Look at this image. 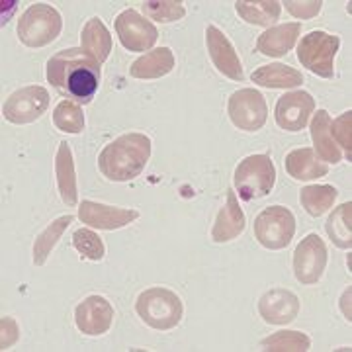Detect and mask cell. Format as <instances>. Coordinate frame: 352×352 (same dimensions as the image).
<instances>
[{
    "instance_id": "8",
    "label": "cell",
    "mask_w": 352,
    "mask_h": 352,
    "mask_svg": "<svg viewBox=\"0 0 352 352\" xmlns=\"http://www.w3.org/2000/svg\"><path fill=\"white\" fill-rule=\"evenodd\" d=\"M50 108V92L43 87H24L12 92L4 106L2 116L6 122L24 126L39 120Z\"/></svg>"
},
{
    "instance_id": "33",
    "label": "cell",
    "mask_w": 352,
    "mask_h": 352,
    "mask_svg": "<svg viewBox=\"0 0 352 352\" xmlns=\"http://www.w3.org/2000/svg\"><path fill=\"white\" fill-rule=\"evenodd\" d=\"M351 126H352V112L340 113L337 120H331V135H335L337 143L344 149L346 159L352 161V138H351Z\"/></svg>"
},
{
    "instance_id": "24",
    "label": "cell",
    "mask_w": 352,
    "mask_h": 352,
    "mask_svg": "<svg viewBox=\"0 0 352 352\" xmlns=\"http://www.w3.org/2000/svg\"><path fill=\"white\" fill-rule=\"evenodd\" d=\"M251 80L264 88H296L303 82V75L289 65L270 63L258 67L251 75Z\"/></svg>"
},
{
    "instance_id": "19",
    "label": "cell",
    "mask_w": 352,
    "mask_h": 352,
    "mask_svg": "<svg viewBox=\"0 0 352 352\" xmlns=\"http://www.w3.org/2000/svg\"><path fill=\"white\" fill-rule=\"evenodd\" d=\"M176 59L170 47H159L141 55L129 67V75L139 80H155L168 75L175 69Z\"/></svg>"
},
{
    "instance_id": "26",
    "label": "cell",
    "mask_w": 352,
    "mask_h": 352,
    "mask_svg": "<svg viewBox=\"0 0 352 352\" xmlns=\"http://www.w3.org/2000/svg\"><path fill=\"white\" fill-rule=\"evenodd\" d=\"M235 10L247 24L272 25L280 18L282 2L278 0H263V2H235Z\"/></svg>"
},
{
    "instance_id": "16",
    "label": "cell",
    "mask_w": 352,
    "mask_h": 352,
    "mask_svg": "<svg viewBox=\"0 0 352 352\" xmlns=\"http://www.w3.org/2000/svg\"><path fill=\"white\" fill-rule=\"evenodd\" d=\"M206 43H208V53L212 57L215 69L231 80H243L245 75H243L239 55L233 47V43L217 25L206 28Z\"/></svg>"
},
{
    "instance_id": "20",
    "label": "cell",
    "mask_w": 352,
    "mask_h": 352,
    "mask_svg": "<svg viewBox=\"0 0 352 352\" xmlns=\"http://www.w3.org/2000/svg\"><path fill=\"white\" fill-rule=\"evenodd\" d=\"M284 164L294 180H315V178L327 176L329 173L327 163H323L311 147L294 149L286 155Z\"/></svg>"
},
{
    "instance_id": "31",
    "label": "cell",
    "mask_w": 352,
    "mask_h": 352,
    "mask_svg": "<svg viewBox=\"0 0 352 352\" xmlns=\"http://www.w3.org/2000/svg\"><path fill=\"white\" fill-rule=\"evenodd\" d=\"M73 247L80 252L82 258L94 261V263H100L106 254V247H104L102 237L90 229H76L73 233Z\"/></svg>"
},
{
    "instance_id": "9",
    "label": "cell",
    "mask_w": 352,
    "mask_h": 352,
    "mask_svg": "<svg viewBox=\"0 0 352 352\" xmlns=\"http://www.w3.org/2000/svg\"><path fill=\"white\" fill-rule=\"evenodd\" d=\"M231 124L243 131H258L266 124L268 106L264 96L254 88H241L231 94L227 104Z\"/></svg>"
},
{
    "instance_id": "3",
    "label": "cell",
    "mask_w": 352,
    "mask_h": 352,
    "mask_svg": "<svg viewBox=\"0 0 352 352\" xmlns=\"http://www.w3.org/2000/svg\"><path fill=\"white\" fill-rule=\"evenodd\" d=\"M135 311L141 321L155 331H170L182 321L184 305L176 292L155 286L139 294Z\"/></svg>"
},
{
    "instance_id": "10",
    "label": "cell",
    "mask_w": 352,
    "mask_h": 352,
    "mask_svg": "<svg viewBox=\"0 0 352 352\" xmlns=\"http://www.w3.org/2000/svg\"><path fill=\"white\" fill-rule=\"evenodd\" d=\"M327 266V247L317 233H309L294 251V276L303 286L317 284Z\"/></svg>"
},
{
    "instance_id": "4",
    "label": "cell",
    "mask_w": 352,
    "mask_h": 352,
    "mask_svg": "<svg viewBox=\"0 0 352 352\" xmlns=\"http://www.w3.org/2000/svg\"><path fill=\"white\" fill-rule=\"evenodd\" d=\"M63 30L61 14L51 4H32L18 20V38L25 47L38 50L53 43Z\"/></svg>"
},
{
    "instance_id": "2",
    "label": "cell",
    "mask_w": 352,
    "mask_h": 352,
    "mask_svg": "<svg viewBox=\"0 0 352 352\" xmlns=\"http://www.w3.org/2000/svg\"><path fill=\"white\" fill-rule=\"evenodd\" d=\"M151 159V139L143 133H124L98 155V168L112 182L135 180Z\"/></svg>"
},
{
    "instance_id": "14",
    "label": "cell",
    "mask_w": 352,
    "mask_h": 352,
    "mask_svg": "<svg viewBox=\"0 0 352 352\" xmlns=\"http://www.w3.org/2000/svg\"><path fill=\"white\" fill-rule=\"evenodd\" d=\"M139 217L138 210L131 208H116V206H106L98 201L85 200L78 208V219L82 223L104 231H113V229H122L133 223Z\"/></svg>"
},
{
    "instance_id": "25",
    "label": "cell",
    "mask_w": 352,
    "mask_h": 352,
    "mask_svg": "<svg viewBox=\"0 0 352 352\" xmlns=\"http://www.w3.org/2000/svg\"><path fill=\"white\" fill-rule=\"evenodd\" d=\"M73 215H61L55 221H51L50 226L45 227L38 235V239L34 243V264L36 266H43L45 261L50 258L51 251L55 249V245L63 237L67 227L73 223Z\"/></svg>"
},
{
    "instance_id": "17",
    "label": "cell",
    "mask_w": 352,
    "mask_h": 352,
    "mask_svg": "<svg viewBox=\"0 0 352 352\" xmlns=\"http://www.w3.org/2000/svg\"><path fill=\"white\" fill-rule=\"evenodd\" d=\"M247 227V219L241 210L239 198L233 190H227V200L219 214L215 217L214 229H212V239L214 243H229L237 239Z\"/></svg>"
},
{
    "instance_id": "30",
    "label": "cell",
    "mask_w": 352,
    "mask_h": 352,
    "mask_svg": "<svg viewBox=\"0 0 352 352\" xmlns=\"http://www.w3.org/2000/svg\"><path fill=\"white\" fill-rule=\"evenodd\" d=\"M53 124L63 133H71V135L80 133L85 129V112L80 104L69 98L59 102L53 110Z\"/></svg>"
},
{
    "instance_id": "22",
    "label": "cell",
    "mask_w": 352,
    "mask_h": 352,
    "mask_svg": "<svg viewBox=\"0 0 352 352\" xmlns=\"http://www.w3.org/2000/svg\"><path fill=\"white\" fill-rule=\"evenodd\" d=\"M80 45L82 51L90 55L92 59H96L98 63H104L110 57L112 51V36L108 32V28L104 25L98 16L90 18L82 32H80Z\"/></svg>"
},
{
    "instance_id": "5",
    "label": "cell",
    "mask_w": 352,
    "mask_h": 352,
    "mask_svg": "<svg viewBox=\"0 0 352 352\" xmlns=\"http://www.w3.org/2000/svg\"><path fill=\"white\" fill-rule=\"evenodd\" d=\"M233 182L241 200H258L268 196L274 188L276 166L268 155H249L237 164Z\"/></svg>"
},
{
    "instance_id": "18",
    "label": "cell",
    "mask_w": 352,
    "mask_h": 352,
    "mask_svg": "<svg viewBox=\"0 0 352 352\" xmlns=\"http://www.w3.org/2000/svg\"><path fill=\"white\" fill-rule=\"evenodd\" d=\"M300 32H302L300 22L274 25L256 39V51L264 57H282L296 45Z\"/></svg>"
},
{
    "instance_id": "28",
    "label": "cell",
    "mask_w": 352,
    "mask_h": 352,
    "mask_svg": "<svg viewBox=\"0 0 352 352\" xmlns=\"http://www.w3.org/2000/svg\"><path fill=\"white\" fill-rule=\"evenodd\" d=\"M351 214L352 204L344 201L339 208L329 215L325 231H327L329 239L335 243V247L339 249H351L352 247V231H351Z\"/></svg>"
},
{
    "instance_id": "29",
    "label": "cell",
    "mask_w": 352,
    "mask_h": 352,
    "mask_svg": "<svg viewBox=\"0 0 352 352\" xmlns=\"http://www.w3.org/2000/svg\"><path fill=\"white\" fill-rule=\"evenodd\" d=\"M266 352H305L311 346V339L302 331H278L261 342Z\"/></svg>"
},
{
    "instance_id": "12",
    "label": "cell",
    "mask_w": 352,
    "mask_h": 352,
    "mask_svg": "<svg viewBox=\"0 0 352 352\" xmlns=\"http://www.w3.org/2000/svg\"><path fill=\"white\" fill-rule=\"evenodd\" d=\"M315 112L314 96L305 90H294L280 96L276 102L274 118L280 129L284 131H302L307 126L309 116Z\"/></svg>"
},
{
    "instance_id": "11",
    "label": "cell",
    "mask_w": 352,
    "mask_h": 352,
    "mask_svg": "<svg viewBox=\"0 0 352 352\" xmlns=\"http://www.w3.org/2000/svg\"><path fill=\"white\" fill-rule=\"evenodd\" d=\"M113 28H116V34L122 41V45L133 53L149 51L159 38V30L131 8L116 16Z\"/></svg>"
},
{
    "instance_id": "34",
    "label": "cell",
    "mask_w": 352,
    "mask_h": 352,
    "mask_svg": "<svg viewBox=\"0 0 352 352\" xmlns=\"http://www.w3.org/2000/svg\"><path fill=\"white\" fill-rule=\"evenodd\" d=\"M286 6L294 18H300V20H307V18H315L317 14L321 12V6L323 2L321 0H309V2H300V0H286L282 2Z\"/></svg>"
},
{
    "instance_id": "35",
    "label": "cell",
    "mask_w": 352,
    "mask_h": 352,
    "mask_svg": "<svg viewBox=\"0 0 352 352\" xmlns=\"http://www.w3.org/2000/svg\"><path fill=\"white\" fill-rule=\"evenodd\" d=\"M0 327H2L0 349H2V351H6V349H10L14 342L18 340V337H20V329H18V325H16V321H14L12 317H2Z\"/></svg>"
},
{
    "instance_id": "27",
    "label": "cell",
    "mask_w": 352,
    "mask_h": 352,
    "mask_svg": "<svg viewBox=\"0 0 352 352\" xmlns=\"http://www.w3.org/2000/svg\"><path fill=\"white\" fill-rule=\"evenodd\" d=\"M339 196V190L329 184H314V186H305L300 192V201L302 208L311 215V217H321L333 208V204Z\"/></svg>"
},
{
    "instance_id": "7",
    "label": "cell",
    "mask_w": 352,
    "mask_h": 352,
    "mask_svg": "<svg viewBox=\"0 0 352 352\" xmlns=\"http://www.w3.org/2000/svg\"><path fill=\"white\" fill-rule=\"evenodd\" d=\"M296 233V217L286 206H268L254 219V237L268 251L286 249Z\"/></svg>"
},
{
    "instance_id": "13",
    "label": "cell",
    "mask_w": 352,
    "mask_h": 352,
    "mask_svg": "<svg viewBox=\"0 0 352 352\" xmlns=\"http://www.w3.org/2000/svg\"><path fill=\"white\" fill-rule=\"evenodd\" d=\"M76 329L88 337H100L108 333L113 323V307L102 296H88L76 305Z\"/></svg>"
},
{
    "instance_id": "6",
    "label": "cell",
    "mask_w": 352,
    "mask_h": 352,
    "mask_svg": "<svg viewBox=\"0 0 352 352\" xmlns=\"http://www.w3.org/2000/svg\"><path fill=\"white\" fill-rule=\"evenodd\" d=\"M340 38L323 30H314L303 36L298 45V61L309 73L321 78L335 76V57L339 53Z\"/></svg>"
},
{
    "instance_id": "1",
    "label": "cell",
    "mask_w": 352,
    "mask_h": 352,
    "mask_svg": "<svg viewBox=\"0 0 352 352\" xmlns=\"http://www.w3.org/2000/svg\"><path fill=\"white\" fill-rule=\"evenodd\" d=\"M47 80L69 100L87 106L100 88V63L82 47L63 50L47 61Z\"/></svg>"
},
{
    "instance_id": "21",
    "label": "cell",
    "mask_w": 352,
    "mask_h": 352,
    "mask_svg": "<svg viewBox=\"0 0 352 352\" xmlns=\"http://www.w3.org/2000/svg\"><path fill=\"white\" fill-rule=\"evenodd\" d=\"M311 139H314L317 157L323 161V163L339 164L342 159V153H340L339 145L333 141L331 135V116L327 110H317L314 113V120H311Z\"/></svg>"
},
{
    "instance_id": "15",
    "label": "cell",
    "mask_w": 352,
    "mask_h": 352,
    "mask_svg": "<svg viewBox=\"0 0 352 352\" xmlns=\"http://www.w3.org/2000/svg\"><path fill=\"white\" fill-rule=\"evenodd\" d=\"M258 314L268 325H289L300 314V298L286 288L268 289L258 300Z\"/></svg>"
},
{
    "instance_id": "32",
    "label": "cell",
    "mask_w": 352,
    "mask_h": 352,
    "mask_svg": "<svg viewBox=\"0 0 352 352\" xmlns=\"http://www.w3.org/2000/svg\"><path fill=\"white\" fill-rule=\"evenodd\" d=\"M143 12L147 18L170 24L178 22L186 16L184 2H176V0H161V2H143Z\"/></svg>"
},
{
    "instance_id": "23",
    "label": "cell",
    "mask_w": 352,
    "mask_h": 352,
    "mask_svg": "<svg viewBox=\"0 0 352 352\" xmlns=\"http://www.w3.org/2000/svg\"><path fill=\"white\" fill-rule=\"evenodd\" d=\"M55 175H57V186L61 200L67 206H76L78 192H76V175L75 163H73V151L69 143H59V151L55 157Z\"/></svg>"
}]
</instances>
